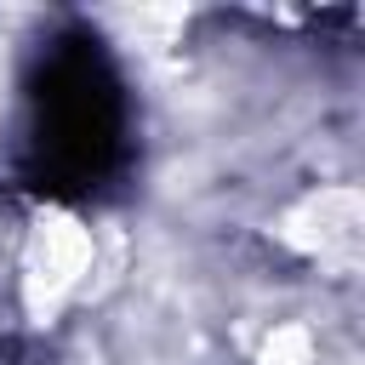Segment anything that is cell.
Listing matches in <instances>:
<instances>
[{
	"label": "cell",
	"instance_id": "6da1fadb",
	"mask_svg": "<svg viewBox=\"0 0 365 365\" xmlns=\"http://www.w3.org/2000/svg\"><path fill=\"white\" fill-rule=\"evenodd\" d=\"M86 268H91V228L68 211H40L34 228H29V245H23V308H29V319L46 325L74 297Z\"/></svg>",
	"mask_w": 365,
	"mask_h": 365
},
{
	"label": "cell",
	"instance_id": "7a4b0ae2",
	"mask_svg": "<svg viewBox=\"0 0 365 365\" xmlns=\"http://www.w3.org/2000/svg\"><path fill=\"white\" fill-rule=\"evenodd\" d=\"M359 217H365L359 188H319L279 217V240L308 251V257H354Z\"/></svg>",
	"mask_w": 365,
	"mask_h": 365
},
{
	"label": "cell",
	"instance_id": "3957f363",
	"mask_svg": "<svg viewBox=\"0 0 365 365\" xmlns=\"http://www.w3.org/2000/svg\"><path fill=\"white\" fill-rule=\"evenodd\" d=\"M262 365H314V336L302 325H274L262 342Z\"/></svg>",
	"mask_w": 365,
	"mask_h": 365
}]
</instances>
